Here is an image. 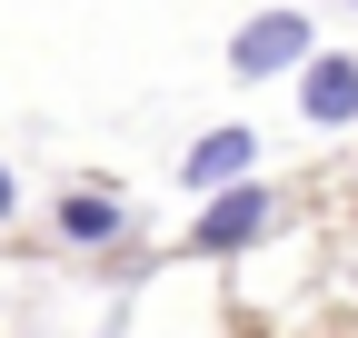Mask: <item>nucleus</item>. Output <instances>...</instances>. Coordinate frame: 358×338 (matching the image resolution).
<instances>
[{"mask_svg": "<svg viewBox=\"0 0 358 338\" xmlns=\"http://www.w3.org/2000/svg\"><path fill=\"white\" fill-rule=\"evenodd\" d=\"M268 219H279V199H268L259 179H239V189H219L199 219H189V249H199V259H229V249L268 239Z\"/></svg>", "mask_w": 358, "mask_h": 338, "instance_id": "nucleus-2", "label": "nucleus"}, {"mask_svg": "<svg viewBox=\"0 0 358 338\" xmlns=\"http://www.w3.org/2000/svg\"><path fill=\"white\" fill-rule=\"evenodd\" d=\"M299 119H319V130H348L358 119V60L348 50H319L299 70Z\"/></svg>", "mask_w": 358, "mask_h": 338, "instance_id": "nucleus-4", "label": "nucleus"}, {"mask_svg": "<svg viewBox=\"0 0 358 338\" xmlns=\"http://www.w3.org/2000/svg\"><path fill=\"white\" fill-rule=\"evenodd\" d=\"M308 60H319V30H308V10H249L239 40H229V70H239V80L308 70Z\"/></svg>", "mask_w": 358, "mask_h": 338, "instance_id": "nucleus-1", "label": "nucleus"}, {"mask_svg": "<svg viewBox=\"0 0 358 338\" xmlns=\"http://www.w3.org/2000/svg\"><path fill=\"white\" fill-rule=\"evenodd\" d=\"M129 229V199L120 189H60V239L70 249H110Z\"/></svg>", "mask_w": 358, "mask_h": 338, "instance_id": "nucleus-5", "label": "nucleus"}, {"mask_svg": "<svg viewBox=\"0 0 358 338\" xmlns=\"http://www.w3.org/2000/svg\"><path fill=\"white\" fill-rule=\"evenodd\" d=\"M249 159H259V130H249V119H229V130L189 140V159H179V189H189V199H219V189H239V179H249Z\"/></svg>", "mask_w": 358, "mask_h": 338, "instance_id": "nucleus-3", "label": "nucleus"}, {"mask_svg": "<svg viewBox=\"0 0 358 338\" xmlns=\"http://www.w3.org/2000/svg\"><path fill=\"white\" fill-rule=\"evenodd\" d=\"M10 209H20V189H10V159H0V219H10Z\"/></svg>", "mask_w": 358, "mask_h": 338, "instance_id": "nucleus-6", "label": "nucleus"}]
</instances>
